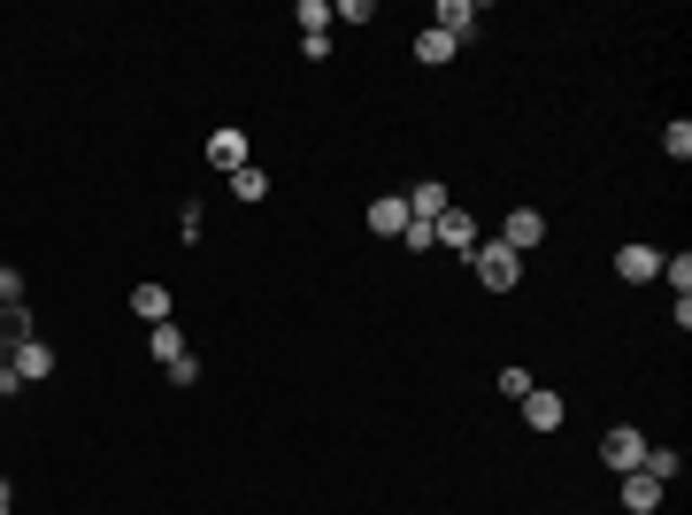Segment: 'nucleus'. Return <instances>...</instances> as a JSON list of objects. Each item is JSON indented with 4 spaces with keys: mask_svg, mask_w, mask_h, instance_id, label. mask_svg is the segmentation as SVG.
<instances>
[{
    "mask_svg": "<svg viewBox=\"0 0 692 515\" xmlns=\"http://www.w3.org/2000/svg\"><path fill=\"white\" fill-rule=\"evenodd\" d=\"M208 162L223 169V178H231V169H246V131H231V124H223V131L208 139Z\"/></svg>",
    "mask_w": 692,
    "mask_h": 515,
    "instance_id": "9",
    "label": "nucleus"
},
{
    "mask_svg": "<svg viewBox=\"0 0 692 515\" xmlns=\"http://www.w3.org/2000/svg\"><path fill=\"white\" fill-rule=\"evenodd\" d=\"M539 239H547V216H539V208H508L500 246H515V254H524V246H539Z\"/></svg>",
    "mask_w": 692,
    "mask_h": 515,
    "instance_id": "5",
    "label": "nucleus"
},
{
    "mask_svg": "<svg viewBox=\"0 0 692 515\" xmlns=\"http://www.w3.org/2000/svg\"><path fill=\"white\" fill-rule=\"evenodd\" d=\"M9 392H24V377H16L9 362H0V400H9Z\"/></svg>",
    "mask_w": 692,
    "mask_h": 515,
    "instance_id": "23",
    "label": "nucleus"
},
{
    "mask_svg": "<svg viewBox=\"0 0 692 515\" xmlns=\"http://www.w3.org/2000/svg\"><path fill=\"white\" fill-rule=\"evenodd\" d=\"M0 300H9V308H24V278H16V270H0Z\"/></svg>",
    "mask_w": 692,
    "mask_h": 515,
    "instance_id": "22",
    "label": "nucleus"
},
{
    "mask_svg": "<svg viewBox=\"0 0 692 515\" xmlns=\"http://www.w3.org/2000/svg\"><path fill=\"white\" fill-rule=\"evenodd\" d=\"M662 278H669V285H677V300H684V293H692V254H677V262H662Z\"/></svg>",
    "mask_w": 692,
    "mask_h": 515,
    "instance_id": "18",
    "label": "nucleus"
},
{
    "mask_svg": "<svg viewBox=\"0 0 692 515\" xmlns=\"http://www.w3.org/2000/svg\"><path fill=\"white\" fill-rule=\"evenodd\" d=\"M477 24H485V9H477V0H439V16H431V31H447L454 47H462Z\"/></svg>",
    "mask_w": 692,
    "mask_h": 515,
    "instance_id": "4",
    "label": "nucleus"
},
{
    "mask_svg": "<svg viewBox=\"0 0 692 515\" xmlns=\"http://www.w3.org/2000/svg\"><path fill=\"white\" fill-rule=\"evenodd\" d=\"M146 347H154V362L169 370V362L185 355V331H178V323H154V331H146Z\"/></svg>",
    "mask_w": 692,
    "mask_h": 515,
    "instance_id": "13",
    "label": "nucleus"
},
{
    "mask_svg": "<svg viewBox=\"0 0 692 515\" xmlns=\"http://www.w3.org/2000/svg\"><path fill=\"white\" fill-rule=\"evenodd\" d=\"M616 278H631V285L662 278V254H654V246H624V254H616Z\"/></svg>",
    "mask_w": 692,
    "mask_h": 515,
    "instance_id": "11",
    "label": "nucleus"
},
{
    "mask_svg": "<svg viewBox=\"0 0 692 515\" xmlns=\"http://www.w3.org/2000/svg\"><path fill=\"white\" fill-rule=\"evenodd\" d=\"M562 415H569L562 392H539V385L524 392V423H531V432H562Z\"/></svg>",
    "mask_w": 692,
    "mask_h": 515,
    "instance_id": "6",
    "label": "nucleus"
},
{
    "mask_svg": "<svg viewBox=\"0 0 692 515\" xmlns=\"http://www.w3.org/2000/svg\"><path fill=\"white\" fill-rule=\"evenodd\" d=\"M639 469H646L654 485H677V469H684V454H677V447H646V462H639Z\"/></svg>",
    "mask_w": 692,
    "mask_h": 515,
    "instance_id": "15",
    "label": "nucleus"
},
{
    "mask_svg": "<svg viewBox=\"0 0 692 515\" xmlns=\"http://www.w3.org/2000/svg\"><path fill=\"white\" fill-rule=\"evenodd\" d=\"M9 370H16L24 385L54 377V347H47V338H16V347H9Z\"/></svg>",
    "mask_w": 692,
    "mask_h": 515,
    "instance_id": "3",
    "label": "nucleus"
},
{
    "mask_svg": "<svg viewBox=\"0 0 692 515\" xmlns=\"http://www.w3.org/2000/svg\"><path fill=\"white\" fill-rule=\"evenodd\" d=\"M662 492H669V485H654L646 469H631V477H624V507H631V515H654V507H662Z\"/></svg>",
    "mask_w": 692,
    "mask_h": 515,
    "instance_id": "10",
    "label": "nucleus"
},
{
    "mask_svg": "<svg viewBox=\"0 0 692 515\" xmlns=\"http://www.w3.org/2000/svg\"><path fill=\"white\" fill-rule=\"evenodd\" d=\"M400 201H408V216H415V223H439V216H447V185H439V178H423V185H415V193H400Z\"/></svg>",
    "mask_w": 692,
    "mask_h": 515,
    "instance_id": "8",
    "label": "nucleus"
},
{
    "mask_svg": "<svg viewBox=\"0 0 692 515\" xmlns=\"http://www.w3.org/2000/svg\"><path fill=\"white\" fill-rule=\"evenodd\" d=\"M0 515H9V485H0Z\"/></svg>",
    "mask_w": 692,
    "mask_h": 515,
    "instance_id": "24",
    "label": "nucleus"
},
{
    "mask_svg": "<svg viewBox=\"0 0 692 515\" xmlns=\"http://www.w3.org/2000/svg\"><path fill=\"white\" fill-rule=\"evenodd\" d=\"M370 231H385V239H400V231H408V201H400V193H385V201H370Z\"/></svg>",
    "mask_w": 692,
    "mask_h": 515,
    "instance_id": "12",
    "label": "nucleus"
},
{
    "mask_svg": "<svg viewBox=\"0 0 692 515\" xmlns=\"http://www.w3.org/2000/svg\"><path fill=\"white\" fill-rule=\"evenodd\" d=\"M415 62H431V69L454 62V39H447V31H415Z\"/></svg>",
    "mask_w": 692,
    "mask_h": 515,
    "instance_id": "17",
    "label": "nucleus"
},
{
    "mask_svg": "<svg viewBox=\"0 0 692 515\" xmlns=\"http://www.w3.org/2000/svg\"><path fill=\"white\" fill-rule=\"evenodd\" d=\"M323 24H331V9H323V0H300V39H308V31H323Z\"/></svg>",
    "mask_w": 692,
    "mask_h": 515,
    "instance_id": "21",
    "label": "nucleus"
},
{
    "mask_svg": "<svg viewBox=\"0 0 692 515\" xmlns=\"http://www.w3.org/2000/svg\"><path fill=\"white\" fill-rule=\"evenodd\" d=\"M431 239H439V246H454V254H470V246H477V216H462V208H447L439 223H431Z\"/></svg>",
    "mask_w": 692,
    "mask_h": 515,
    "instance_id": "7",
    "label": "nucleus"
},
{
    "mask_svg": "<svg viewBox=\"0 0 692 515\" xmlns=\"http://www.w3.org/2000/svg\"><path fill=\"white\" fill-rule=\"evenodd\" d=\"M131 308L146 323H169V285H131Z\"/></svg>",
    "mask_w": 692,
    "mask_h": 515,
    "instance_id": "14",
    "label": "nucleus"
},
{
    "mask_svg": "<svg viewBox=\"0 0 692 515\" xmlns=\"http://www.w3.org/2000/svg\"><path fill=\"white\" fill-rule=\"evenodd\" d=\"M600 462H608L616 477H631V469L646 462V439L631 432V423H616V432H608V439H600Z\"/></svg>",
    "mask_w": 692,
    "mask_h": 515,
    "instance_id": "2",
    "label": "nucleus"
},
{
    "mask_svg": "<svg viewBox=\"0 0 692 515\" xmlns=\"http://www.w3.org/2000/svg\"><path fill=\"white\" fill-rule=\"evenodd\" d=\"M662 146H669V154H677V162H684V154H692V124H684V116H677V124H669V131H662Z\"/></svg>",
    "mask_w": 692,
    "mask_h": 515,
    "instance_id": "19",
    "label": "nucleus"
},
{
    "mask_svg": "<svg viewBox=\"0 0 692 515\" xmlns=\"http://www.w3.org/2000/svg\"><path fill=\"white\" fill-rule=\"evenodd\" d=\"M231 193H239V208H246V201H270V178L246 162V169H231Z\"/></svg>",
    "mask_w": 692,
    "mask_h": 515,
    "instance_id": "16",
    "label": "nucleus"
},
{
    "mask_svg": "<svg viewBox=\"0 0 692 515\" xmlns=\"http://www.w3.org/2000/svg\"><path fill=\"white\" fill-rule=\"evenodd\" d=\"M500 392H508V400H524V392H531V370H515V362H508V370H500Z\"/></svg>",
    "mask_w": 692,
    "mask_h": 515,
    "instance_id": "20",
    "label": "nucleus"
},
{
    "mask_svg": "<svg viewBox=\"0 0 692 515\" xmlns=\"http://www.w3.org/2000/svg\"><path fill=\"white\" fill-rule=\"evenodd\" d=\"M470 270H477V285H485V293H508L515 278H524V254L500 246V239H477V246H470Z\"/></svg>",
    "mask_w": 692,
    "mask_h": 515,
    "instance_id": "1",
    "label": "nucleus"
}]
</instances>
